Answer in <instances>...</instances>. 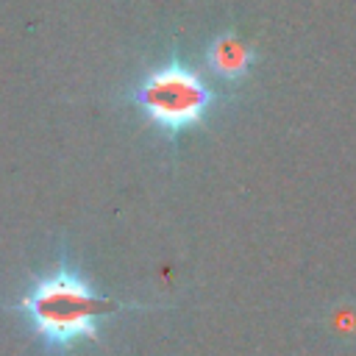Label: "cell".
I'll return each instance as SVG.
<instances>
[{"mask_svg":"<svg viewBox=\"0 0 356 356\" xmlns=\"http://www.w3.org/2000/svg\"><path fill=\"white\" fill-rule=\"evenodd\" d=\"M14 309L28 317L31 331L47 350L67 353L83 339H97L100 317L117 312L120 303L100 295L75 267L58 264L36 278Z\"/></svg>","mask_w":356,"mask_h":356,"instance_id":"cell-1","label":"cell"},{"mask_svg":"<svg viewBox=\"0 0 356 356\" xmlns=\"http://www.w3.org/2000/svg\"><path fill=\"white\" fill-rule=\"evenodd\" d=\"M136 103L153 125L175 134L203 120L211 106V89L189 67L167 64L142 81Z\"/></svg>","mask_w":356,"mask_h":356,"instance_id":"cell-2","label":"cell"},{"mask_svg":"<svg viewBox=\"0 0 356 356\" xmlns=\"http://www.w3.org/2000/svg\"><path fill=\"white\" fill-rule=\"evenodd\" d=\"M250 61H253V53L250 47L236 36V33H220L211 44H209V67L220 75V78H228V81H236L242 78L248 70H250Z\"/></svg>","mask_w":356,"mask_h":356,"instance_id":"cell-3","label":"cell"}]
</instances>
